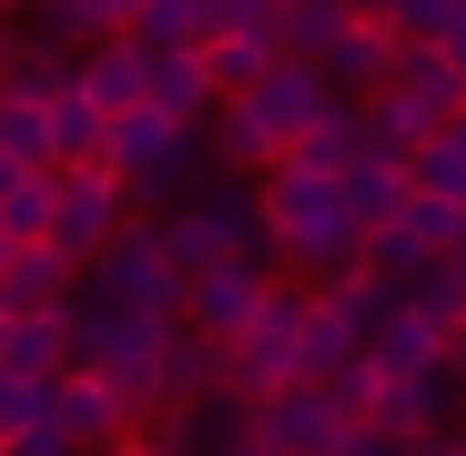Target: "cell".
I'll list each match as a JSON object with an SVG mask.
<instances>
[{"label": "cell", "mask_w": 466, "mask_h": 456, "mask_svg": "<svg viewBox=\"0 0 466 456\" xmlns=\"http://www.w3.org/2000/svg\"><path fill=\"white\" fill-rule=\"evenodd\" d=\"M233 102H244V112H254V122H264L284 152H294L304 132H315L325 112H335V92H325V71H315V61H274L264 82H254V92H233Z\"/></svg>", "instance_id": "obj_10"}, {"label": "cell", "mask_w": 466, "mask_h": 456, "mask_svg": "<svg viewBox=\"0 0 466 456\" xmlns=\"http://www.w3.org/2000/svg\"><path fill=\"white\" fill-rule=\"evenodd\" d=\"M355 365H365V335H355L335 304L315 294V325H304V386H345Z\"/></svg>", "instance_id": "obj_24"}, {"label": "cell", "mask_w": 466, "mask_h": 456, "mask_svg": "<svg viewBox=\"0 0 466 456\" xmlns=\"http://www.w3.org/2000/svg\"><path fill=\"white\" fill-rule=\"evenodd\" d=\"M102 163L122 173V193H132V213H152V223H163V213H183L203 183H223L213 173V132H193V122H163V112H122L112 122V142H102Z\"/></svg>", "instance_id": "obj_2"}, {"label": "cell", "mask_w": 466, "mask_h": 456, "mask_svg": "<svg viewBox=\"0 0 466 456\" xmlns=\"http://www.w3.org/2000/svg\"><path fill=\"white\" fill-rule=\"evenodd\" d=\"M436 355H456L436 325H416V315H385L375 325V345H365V365H375V386H406V375H426Z\"/></svg>", "instance_id": "obj_20"}, {"label": "cell", "mask_w": 466, "mask_h": 456, "mask_svg": "<svg viewBox=\"0 0 466 456\" xmlns=\"http://www.w3.org/2000/svg\"><path fill=\"white\" fill-rule=\"evenodd\" d=\"M0 375L61 386V375H71V325L61 315H0Z\"/></svg>", "instance_id": "obj_15"}, {"label": "cell", "mask_w": 466, "mask_h": 456, "mask_svg": "<svg viewBox=\"0 0 466 456\" xmlns=\"http://www.w3.org/2000/svg\"><path fill=\"white\" fill-rule=\"evenodd\" d=\"M0 152H11V163H31V173H51V102L0 92Z\"/></svg>", "instance_id": "obj_30"}, {"label": "cell", "mask_w": 466, "mask_h": 456, "mask_svg": "<svg viewBox=\"0 0 466 456\" xmlns=\"http://www.w3.org/2000/svg\"><path fill=\"white\" fill-rule=\"evenodd\" d=\"M41 416H51V386H31V375H0V446L31 436Z\"/></svg>", "instance_id": "obj_35"}, {"label": "cell", "mask_w": 466, "mask_h": 456, "mask_svg": "<svg viewBox=\"0 0 466 456\" xmlns=\"http://www.w3.org/2000/svg\"><path fill=\"white\" fill-rule=\"evenodd\" d=\"M345 11H355V21H385V11H396V0H345Z\"/></svg>", "instance_id": "obj_42"}, {"label": "cell", "mask_w": 466, "mask_h": 456, "mask_svg": "<svg viewBox=\"0 0 466 456\" xmlns=\"http://www.w3.org/2000/svg\"><path fill=\"white\" fill-rule=\"evenodd\" d=\"M406 173H416V193H436V203H466V112H456V122H436V142L416 152Z\"/></svg>", "instance_id": "obj_28"}, {"label": "cell", "mask_w": 466, "mask_h": 456, "mask_svg": "<svg viewBox=\"0 0 466 456\" xmlns=\"http://www.w3.org/2000/svg\"><path fill=\"white\" fill-rule=\"evenodd\" d=\"M406 315H416V325H436L446 345H466V264H456V254H446V264H426V274L406 284Z\"/></svg>", "instance_id": "obj_25"}, {"label": "cell", "mask_w": 466, "mask_h": 456, "mask_svg": "<svg viewBox=\"0 0 466 456\" xmlns=\"http://www.w3.org/2000/svg\"><path fill=\"white\" fill-rule=\"evenodd\" d=\"M223 396V345H203L193 325H173V355H163V406H203ZM152 406V416H163Z\"/></svg>", "instance_id": "obj_23"}, {"label": "cell", "mask_w": 466, "mask_h": 456, "mask_svg": "<svg viewBox=\"0 0 466 456\" xmlns=\"http://www.w3.org/2000/svg\"><path fill=\"white\" fill-rule=\"evenodd\" d=\"M436 51H446V61H456V71H466V11H456V21H446V41H436Z\"/></svg>", "instance_id": "obj_40"}, {"label": "cell", "mask_w": 466, "mask_h": 456, "mask_svg": "<svg viewBox=\"0 0 466 456\" xmlns=\"http://www.w3.org/2000/svg\"><path fill=\"white\" fill-rule=\"evenodd\" d=\"M254 193H264V223H274V254H284V274H304V284L365 274V223H355V203H345V173L274 163Z\"/></svg>", "instance_id": "obj_1"}, {"label": "cell", "mask_w": 466, "mask_h": 456, "mask_svg": "<svg viewBox=\"0 0 466 456\" xmlns=\"http://www.w3.org/2000/svg\"><path fill=\"white\" fill-rule=\"evenodd\" d=\"M223 456H264V446H254V426H244V436H233V446H223Z\"/></svg>", "instance_id": "obj_44"}, {"label": "cell", "mask_w": 466, "mask_h": 456, "mask_svg": "<svg viewBox=\"0 0 466 456\" xmlns=\"http://www.w3.org/2000/svg\"><path fill=\"white\" fill-rule=\"evenodd\" d=\"M142 102L163 112V122H193V132H203L213 102H223V92H213V61H203V51H152V92H142Z\"/></svg>", "instance_id": "obj_16"}, {"label": "cell", "mask_w": 466, "mask_h": 456, "mask_svg": "<svg viewBox=\"0 0 466 456\" xmlns=\"http://www.w3.org/2000/svg\"><path fill=\"white\" fill-rule=\"evenodd\" d=\"M244 426H254V406L233 396V386H223V396H203V406H163V416H152V436H163L173 456H223Z\"/></svg>", "instance_id": "obj_14"}, {"label": "cell", "mask_w": 466, "mask_h": 456, "mask_svg": "<svg viewBox=\"0 0 466 456\" xmlns=\"http://www.w3.org/2000/svg\"><path fill=\"white\" fill-rule=\"evenodd\" d=\"M345 436H355V416H345V396L335 386H274V396H254V446L264 456H345Z\"/></svg>", "instance_id": "obj_8"}, {"label": "cell", "mask_w": 466, "mask_h": 456, "mask_svg": "<svg viewBox=\"0 0 466 456\" xmlns=\"http://www.w3.org/2000/svg\"><path fill=\"white\" fill-rule=\"evenodd\" d=\"M284 274H254V264H213V274H183V325L203 335V345H233V335H254V315H264V294H274Z\"/></svg>", "instance_id": "obj_9"}, {"label": "cell", "mask_w": 466, "mask_h": 456, "mask_svg": "<svg viewBox=\"0 0 466 456\" xmlns=\"http://www.w3.org/2000/svg\"><path fill=\"white\" fill-rule=\"evenodd\" d=\"M51 406H61V426H71V436H82V456H102V446H122V436H142V426H152L122 386H102V375H82V365L51 386Z\"/></svg>", "instance_id": "obj_11"}, {"label": "cell", "mask_w": 466, "mask_h": 456, "mask_svg": "<svg viewBox=\"0 0 466 456\" xmlns=\"http://www.w3.org/2000/svg\"><path fill=\"white\" fill-rule=\"evenodd\" d=\"M82 92L122 122V112H142V92H152V51L122 31V41H102V51H82Z\"/></svg>", "instance_id": "obj_17"}, {"label": "cell", "mask_w": 466, "mask_h": 456, "mask_svg": "<svg viewBox=\"0 0 466 456\" xmlns=\"http://www.w3.org/2000/svg\"><path fill=\"white\" fill-rule=\"evenodd\" d=\"M71 294H82V264H61L51 244H11V264H0V315H61Z\"/></svg>", "instance_id": "obj_12"}, {"label": "cell", "mask_w": 466, "mask_h": 456, "mask_svg": "<svg viewBox=\"0 0 466 456\" xmlns=\"http://www.w3.org/2000/svg\"><path fill=\"white\" fill-rule=\"evenodd\" d=\"M345 31H355L345 0H284V31H274V41H284V61H325Z\"/></svg>", "instance_id": "obj_27"}, {"label": "cell", "mask_w": 466, "mask_h": 456, "mask_svg": "<svg viewBox=\"0 0 466 456\" xmlns=\"http://www.w3.org/2000/svg\"><path fill=\"white\" fill-rule=\"evenodd\" d=\"M396 92H406V102H426L436 122H456V112H466V71H456L436 41H416V51H396Z\"/></svg>", "instance_id": "obj_22"}, {"label": "cell", "mask_w": 466, "mask_h": 456, "mask_svg": "<svg viewBox=\"0 0 466 456\" xmlns=\"http://www.w3.org/2000/svg\"><path fill=\"white\" fill-rule=\"evenodd\" d=\"M223 31H284V0H203V41Z\"/></svg>", "instance_id": "obj_34"}, {"label": "cell", "mask_w": 466, "mask_h": 456, "mask_svg": "<svg viewBox=\"0 0 466 456\" xmlns=\"http://www.w3.org/2000/svg\"><path fill=\"white\" fill-rule=\"evenodd\" d=\"M396 223H406V234H416V244H426V254L446 264V254H456V234H466V203H436V193H416V203H406Z\"/></svg>", "instance_id": "obj_33"}, {"label": "cell", "mask_w": 466, "mask_h": 456, "mask_svg": "<svg viewBox=\"0 0 466 456\" xmlns=\"http://www.w3.org/2000/svg\"><path fill=\"white\" fill-rule=\"evenodd\" d=\"M304 325H315V284L304 274H284L274 294H264V315H254V335H233L223 345V386L233 396H274V386H294L304 375Z\"/></svg>", "instance_id": "obj_5"}, {"label": "cell", "mask_w": 466, "mask_h": 456, "mask_svg": "<svg viewBox=\"0 0 466 456\" xmlns=\"http://www.w3.org/2000/svg\"><path fill=\"white\" fill-rule=\"evenodd\" d=\"M163 234V254L183 264V274H213V264H254V274H284V254H274V223H264V193L254 183H203L183 213H163L152 223Z\"/></svg>", "instance_id": "obj_3"}, {"label": "cell", "mask_w": 466, "mask_h": 456, "mask_svg": "<svg viewBox=\"0 0 466 456\" xmlns=\"http://www.w3.org/2000/svg\"><path fill=\"white\" fill-rule=\"evenodd\" d=\"M345 456H416V446H406V436H385V426H355Z\"/></svg>", "instance_id": "obj_38"}, {"label": "cell", "mask_w": 466, "mask_h": 456, "mask_svg": "<svg viewBox=\"0 0 466 456\" xmlns=\"http://www.w3.org/2000/svg\"><path fill=\"white\" fill-rule=\"evenodd\" d=\"M355 152H365V122H355V102H335V112H325L315 132H304V142L284 152V163H304V173H345Z\"/></svg>", "instance_id": "obj_29"}, {"label": "cell", "mask_w": 466, "mask_h": 456, "mask_svg": "<svg viewBox=\"0 0 466 456\" xmlns=\"http://www.w3.org/2000/svg\"><path fill=\"white\" fill-rule=\"evenodd\" d=\"M0 21H31V0H0Z\"/></svg>", "instance_id": "obj_45"}, {"label": "cell", "mask_w": 466, "mask_h": 456, "mask_svg": "<svg viewBox=\"0 0 466 456\" xmlns=\"http://www.w3.org/2000/svg\"><path fill=\"white\" fill-rule=\"evenodd\" d=\"M132 193H122V173L112 163H82V173H51V254L61 264H102V244H122L132 234Z\"/></svg>", "instance_id": "obj_6"}, {"label": "cell", "mask_w": 466, "mask_h": 456, "mask_svg": "<svg viewBox=\"0 0 466 456\" xmlns=\"http://www.w3.org/2000/svg\"><path fill=\"white\" fill-rule=\"evenodd\" d=\"M456 11H466V0H396V11H385V31L416 51V41H446V21H456Z\"/></svg>", "instance_id": "obj_36"}, {"label": "cell", "mask_w": 466, "mask_h": 456, "mask_svg": "<svg viewBox=\"0 0 466 456\" xmlns=\"http://www.w3.org/2000/svg\"><path fill=\"white\" fill-rule=\"evenodd\" d=\"M102 304H122V315H163V325H183V264L163 254V234L152 223H132L122 244H102V264L82 274Z\"/></svg>", "instance_id": "obj_7"}, {"label": "cell", "mask_w": 466, "mask_h": 456, "mask_svg": "<svg viewBox=\"0 0 466 456\" xmlns=\"http://www.w3.org/2000/svg\"><path fill=\"white\" fill-rule=\"evenodd\" d=\"M102 142H112V112H102L92 92H61V102H51V173L102 163Z\"/></svg>", "instance_id": "obj_21"}, {"label": "cell", "mask_w": 466, "mask_h": 456, "mask_svg": "<svg viewBox=\"0 0 466 456\" xmlns=\"http://www.w3.org/2000/svg\"><path fill=\"white\" fill-rule=\"evenodd\" d=\"M456 264H466V234H456Z\"/></svg>", "instance_id": "obj_46"}, {"label": "cell", "mask_w": 466, "mask_h": 456, "mask_svg": "<svg viewBox=\"0 0 466 456\" xmlns=\"http://www.w3.org/2000/svg\"><path fill=\"white\" fill-rule=\"evenodd\" d=\"M102 456H173V446H163V436L142 426V436H122V446H102Z\"/></svg>", "instance_id": "obj_39"}, {"label": "cell", "mask_w": 466, "mask_h": 456, "mask_svg": "<svg viewBox=\"0 0 466 456\" xmlns=\"http://www.w3.org/2000/svg\"><path fill=\"white\" fill-rule=\"evenodd\" d=\"M132 41H142V51H203V0H142V11H132Z\"/></svg>", "instance_id": "obj_31"}, {"label": "cell", "mask_w": 466, "mask_h": 456, "mask_svg": "<svg viewBox=\"0 0 466 456\" xmlns=\"http://www.w3.org/2000/svg\"><path fill=\"white\" fill-rule=\"evenodd\" d=\"M0 234L11 244H51V173H21L0 193Z\"/></svg>", "instance_id": "obj_32"}, {"label": "cell", "mask_w": 466, "mask_h": 456, "mask_svg": "<svg viewBox=\"0 0 466 456\" xmlns=\"http://www.w3.org/2000/svg\"><path fill=\"white\" fill-rule=\"evenodd\" d=\"M61 325H71V365L102 375V386H122L142 416L163 406V355H173V325L163 315H122V304H102L92 284L61 304Z\"/></svg>", "instance_id": "obj_4"}, {"label": "cell", "mask_w": 466, "mask_h": 456, "mask_svg": "<svg viewBox=\"0 0 466 456\" xmlns=\"http://www.w3.org/2000/svg\"><path fill=\"white\" fill-rule=\"evenodd\" d=\"M21 173H31V163H11V152H0V193H11V183H21Z\"/></svg>", "instance_id": "obj_43"}, {"label": "cell", "mask_w": 466, "mask_h": 456, "mask_svg": "<svg viewBox=\"0 0 466 456\" xmlns=\"http://www.w3.org/2000/svg\"><path fill=\"white\" fill-rule=\"evenodd\" d=\"M345 203H355L365 234H385V223L416 203V173L396 163V152H355V163H345Z\"/></svg>", "instance_id": "obj_18"}, {"label": "cell", "mask_w": 466, "mask_h": 456, "mask_svg": "<svg viewBox=\"0 0 466 456\" xmlns=\"http://www.w3.org/2000/svg\"><path fill=\"white\" fill-rule=\"evenodd\" d=\"M396 51H406V41L385 31V21H355V31H345L315 71H325V92H335V102H365V92H385V82H396Z\"/></svg>", "instance_id": "obj_13"}, {"label": "cell", "mask_w": 466, "mask_h": 456, "mask_svg": "<svg viewBox=\"0 0 466 456\" xmlns=\"http://www.w3.org/2000/svg\"><path fill=\"white\" fill-rule=\"evenodd\" d=\"M355 122H365V152H396V163H416V152L436 142V112H426V102H406L396 82L365 92V102H355Z\"/></svg>", "instance_id": "obj_19"}, {"label": "cell", "mask_w": 466, "mask_h": 456, "mask_svg": "<svg viewBox=\"0 0 466 456\" xmlns=\"http://www.w3.org/2000/svg\"><path fill=\"white\" fill-rule=\"evenodd\" d=\"M0 456H82V436H71V426H61V406H51V416H41L31 436H11Z\"/></svg>", "instance_id": "obj_37"}, {"label": "cell", "mask_w": 466, "mask_h": 456, "mask_svg": "<svg viewBox=\"0 0 466 456\" xmlns=\"http://www.w3.org/2000/svg\"><path fill=\"white\" fill-rule=\"evenodd\" d=\"M416 456H466V426H446V436H426Z\"/></svg>", "instance_id": "obj_41"}, {"label": "cell", "mask_w": 466, "mask_h": 456, "mask_svg": "<svg viewBox=\"0 0 466 456\" xmlns=\"http://www.w3.org/2000/svg\"><path fill=\"white\" fill-rule=\"evenodd\" d=\"M203 61H213V92L233 102V92H254L264 71L284 61V41H274V31H223V41H203Z\"/></svg>", "instance_id": "obj_26"}]
</instances>
